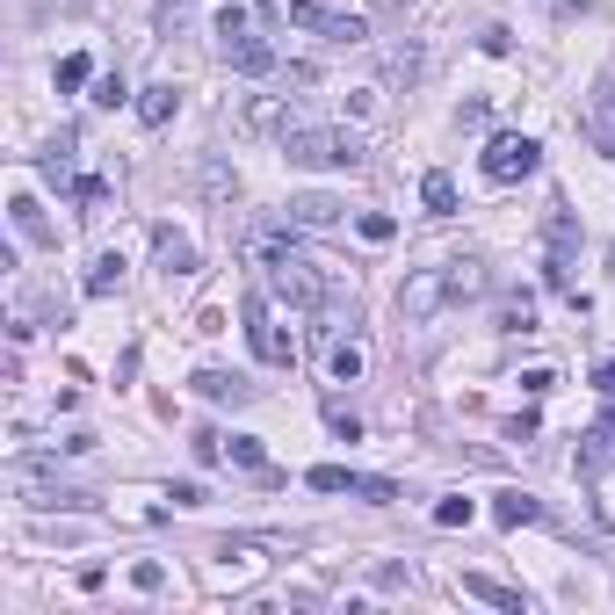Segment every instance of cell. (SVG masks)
I'll return each mask as SVG.
<instances>
[{
	"label": "cell",
	"mask_w": 615,
	"mask_h": 615,
	"mask_svg": "<svg viewBox=\"0 0 615 615\" xmlns=\"http://www.w3.org/2000/svg\"><path fill=\"white\" fill-rule=\"evenodd\" d=\"M283 160L290 167H362V138L355 131H312V123H290V131H283Z\"/></svg>",
	"instance_id": "1"
},
{
	"label": "cell",
	"mask_w": 615,
	"mask_h": 615,
	"mask_svg": "<svg viewBox=\"0 0 615 615\" xmlns=\"http://www.w3.org/2000/svg\"><path fill=\"white\" fill-rule=\"evenodd\" d=\"M478 167H485V181H500V189H507V181H529L543 167V145L521 138V131H500V138L478 152Z\"/></svg>",
	"instance_id": "2"
},
{
	"label": "cell",
	"mask_w": 615,
	"mask_h": 615,
	"mask_svg": "<svg viewBox=\"0 0 615 615\" xmlns=\"http://www.w3.org/2000/svg\"><path fill=\"white\" fill-rule=\"evenodd\" d=\"M290 22L319 29V37H333V44H362L369 37V22L348 8V0H290Z\"/></svg>",
	"instance_id": "3"
},
{
	"label": "cell",
	"mask_w": 615,
	"mask_h": 615,
	"mask_svg": "<svg viewBox=\"0 0 615 615\" xmlns=\"http://www.w3.org/2000/svg\"><path fill=\"white\" fill-rule=\"evenodd\" d=\"M268 290L283 297V304H297V312H319V304L333 297V283H326V275H319L312 261H304V254L275 261V268H268Z\"/></svg>",
	"instance_id": "4"
},
{
	"label": "cell",
	"mask_w": 615,
	"mask_h": 615,
	"mask_svg": "<svg viewBox=\"0 0 615 615\" xmlns=\"http://www.w3.org/2000/svg\"><path fill=\"white\" fill-rule=\"evenodd\" d=\"M449 297H456L449 268H420V275H406V290H398V319H406V326H420V319H435Z\"/></svg>",
	"instance_id": "5"
},
{
	"label": "cell",
	"mask_w": 615,
	"mask_h": 615,
	"mask_svg": "<svg viewBox=\"0 0 615 615\" xmlns=\"http://www.w3.org/2000/svg\"><path fill=\"white\" fill-rule=\"evenodd\" d=\"M246 341H254V355L268 362V369H290L297 362V348H290V333L268 319V304L261 297H246Z\"/></svg>",
	"instance_id": "6"
},
{
	"label": "cell",
	"mask_w": 615,
	"mask_h": 615,
	"mask_svg": "<svg viewBox=\"0 0 615 615\" xmlns=\"http://www.w3.org/2000/svg\"><path fill=\"white\" fill-rule=\"evenodd\" d=\"M239 254H246V261H254V268L268 275L275 261H290V254H297V239H290V225H254V232L239 239Z\"/></svg>",
	"instance_id": "7"
},
{
	"label": "cell",
	"mask_w": 615,
	"mask_h": 615,
	"mask_svg": "<svg viewBox=\"0 0 615 615\" xmlns=\"http://www.w3.org/2000/svg\"><path fill=\"white\" fill-rule=\"evenodd\" d=\"M579 471H615V398H608V413L587 427V435H579Z\"/></svg>",
	"instance_id": "8"
},
{
	"label": "cell",
	"mask_w": 615,
	"mask_h": 615,
	"mask_svg": "<svg viewBox=\"0 0 615 615\" xmlns=\"http://www.w3.org/2000/svg\"><path fill=\"white\" fill-rule=\"evenodd\" d=\"M218 58H225L232 73H254V80H261V73H275V51L254 37V29H246V37H218Z\"/></svg>",
	"instance_id": "9"
},
{
	"label": "cell",
	"mask_w": 615,
	"mask_h": 615,
	"mask_svg": "<svg viewBox=\"0 0 615 615\" xmlns=\"http://www.w3.org/2000/svg\"><path fill=\"white\" fill-rule=\"evenodd\" d=\"M464 594H471V601H492V608H507V615L529 608V594H521V587H507V579H485V572H464Z\"/></svg>",
	"instance_id": "10"
},
{
	"label": "cell",
	"mask_w": 615,
	"mask_h": 615,
	"mask_svg": "<svg viewBox=\"0 0 615 615\" xmlns=\"http://www.w3.org/2000/svg\"><path fill=\"white\" fill-rule=\"evenodd\" d=\"M174 109H181V87H174V80H152L145 95H138V123H145V131H160Z\"/></svg>",
	"instance_id": "11"
},
{
	"label": "cell",
	"mask_w": 615,
	"mask_h": 615,
	"mask_svg": "<svg viewBox=\"0 0 615 615\" xmlns=\"http://www.w3.org/2000/svg\"><path fill=\"white\" fill-rule=\"evenodd\" d=\"M152 254H160V268H167V275H189V268H196V246L181 239L174 225H160V232H152Z\"/></svg>",
	"instance_id": "12"
},
{
	"label": "cell",
	"mask_w": 615,
	"mask_h": 615,
	"mask_svg": "<svg viewBox=\"0 0 615 615\" xmlns=\"http://www.w3.org/2000/svg\"><path fill=\"white\" fill-rule=\"evenodd\" d=\"M492 521H500V529H529V521H543V500H529V492H500V500H492Z\"/></svg>",
	"instance_id": "13"
},
{
	"label": "cell",
	"mask_w": 615,
	"mask_h": 615,
	"mask_svg": "<svg viewBox=\"0 0 615 615\" xmlns=\"http://www.w3.org/2000/svg\"><path fill=\"white\" fill-rule=\"evenodd\" d=\"M492 326H500V333H536V297H529V290L500 297V312H492Z\"/></svg>",
	"instance_id": "14"
},
{
	"label": "cell",
	"mask_w": 615,
	"mask_h": 615,
	"mask_svg": "<svg viewBox=\"0 0 615 615\" xmlns=\"http://www.w3.org/2000/svg\"><path fill=\"white\" fill-rule=\"evenodd\" d=\"M87 297H116L123 290V254H95V268H87Z\"/></svg>",
	"instance_id": "15"
},
{
	"label": "cell",
	"mask_w": 615,
	"mask_h": 615,
	"mask_svg": "<svg viewBox=\"0 0 615 615\" xmlns=\"http://www.w3.org/2000/svg\"><path fill=\"white\" fill-rule=\"evenodd\" d=\"M37 174L51 181V189H66V181H73V131H58V145L37 160Z\"/></svg>",
	"instance_id": "16"
},
{
	"label": "cell",
	"mask_w": 615,
	"mask_h": 615,
	"mask_svg": "<svg viewBox=\"0 0 615 615\" xmlns=\"http://www.w3.org/2000/svg\"><path fill=\"white\" fill-rule=\"evenodd\" d=\"M8 218H15V232H22V239H37V246L51 239V225H44V203H37V196H15V203H8Z\"/></svg>",
	"instance_id": "17"
},
{
	"label": "cell",
	"mask_w": 615,
	"mask_h": 615,
	"mask_svg": "<svg viewBox=\"0 0 615 615\" xmlns=\"http://www.w3.org/2000/svg\"><path fill=\"white\" fill-rule=\"evenodd\" d=\"M420 203H427V218H456V181L449 174H427L420 181Z\"/></svg>",
	"instance_id": "18"
},
{
	"label": "cell",
	"mask_w": 615,
	"mask_h": 615,
	"mask_svg": "<svg viewBox=\"0 0 615 615\" xmlns=\"http://www.w3.org/2000/svg\"><path fill=\"white\" fill-rule=\"evenodd\" d=\"M290 225H341V203H333V196H297Z\"/></svg>",
	"instance_id": "19"
},
{
	"label": "cell",
	"mask_w": 615,
	"mask_h": 615,
	"mask_svg": "<svg viewBox=\"0 0 615 615\" xmlns=\"http://www.w3.org/2000/svg\"><path fill=\"white\" fill-rule=\"evenodd\" d=\"M203 398H218V406H225V398H232V406H239V398H246V384L239 377H225V369H196V377H189Z\"/></svg>",
	"instance_id": "20"
},
{
	"label": "cell",
	"mask_w": 615,
	"mask_h": 615,
	"mask_svg": "<svg viewBox=\"0 0 615 615\" xmlns=\"http://www.w3.org/2000/svg\"><path fill=\"white\" fill-rule=\"evenodd\" d=\"M326 369H333V384H355V377H362V348H355V341H333Z\"/></svg>",
	"instance_id": "21"
},
{
	"label": "cell",
	"mask_w": 615,
	"mask_h": 615,
	"mask_svg": "<svg viewBox=\"0 0 615 615\" xmlns=\"http://www.w3.org/2000/svg\"><path fill=\"white\" fill-rule=\"evenodd\" d=\"M225 456H232L239 471H268V449H261L254 435H232V442H225Z\"/></svg>",
	"instance_id": "22"
},
{
	"label": "cell",
	"mask_w": 615,
	"mask_h": 615,
	"mask_svg": "<svg viewBox=\"0 0 615 615\" xmlns=\"http://www.w3.org/2000/svg\"><path fill=\"white\" fill-rule=\"evenodd\" d=\"M348 464H312V471H304V485H312V492H348Z\"/></svg>",
	"instance_id": "23"
},
{
	"label": "cell",
	"mask_w": 615,
	"mask_h": 615,
	"mask_svg": "<svg viewBox=\"0 0 615 615\" xmlns=\"http://www.w3.org/2000/svg\"><path fill=\"white\" fill-rule=\"evenodd\" d=\"M355 232H362L369 246H384V239H398V218H384V210H362V218H355Z\"/></svg>",
	"instance_id": "24"
},
{
	"label": "cell",
	"mask_w": 615,
	"mask_h": 615,
	"mask_svg": "<svg viewBox=\"0 0 615 615\" xmlns=\"http://www.w3.org/2000/svg\"><path fill=\"white\" fill-rule=\"evenodd\" d=\"M449 283H456V297H478L485 290V268L478 261H449Z\"/></svg>",
	"instance_id": "25"
},
{
	"label": "cell",
	"mask_w": 615,
	"mask_h": 615,
	"mask_svg": "<svg viewBox=\"0 0 615 615\" xmlns=\"http://www.w3.org/2000/svg\"><path fill=\"white\" fill-rule=\"evenodd\" d=\"M131 587H138V594H160V587H167V565H160V558H138V565H131Z\"/></svg>",
	"instance_id": "26"
},
{
	"label": "cell",
	"mask_w": 615,
	"mask_h": 615,
	"mask_svg": "<svg viewBox=\"0 0 615 615\" xmlns=\"http://www.w3.org/2000/svg\"><path fill=\"white\" fill-rule=\"evenodd\" d=\"M73 87H87V51L58 58V95H73Z\"/></svg>",
	"instance_id": "27"
},
{
	"label": "cell",
	"mask_w": 615,
	"mask_h": 615,
	"mask_svg": "<svg viewBox=\"0 0 615 615\" xmlns=\"http://www.w3.org/2000/svg\"><path fill=\"white\" fill-rule=\"evenodd\" d=\"M203 196H210V203H232V196H239V174L210 167V174H203Z\"/></svg>",
	"instance_id": "28"
},
{
	"label": "cell",
	"mask_w": 615,
	"mask_h": 615,
	"mask_svg": "<svg viewBox=\"0 0 615 615\" xmlns=\"http://www.w3.org/2000/svg\"><path fill=\"white\" fill-rule=\"evenodd\" d=\"M471 514H478L471 500H442L435 507V529H471Z\"/></svg>",
	"instance_id": "29"
},
{
	"label": "cell",
	"mask_w": 615,
	"mask_h": 615,
	"mask_svg": "<svg viewBox=\"0 0 615 615\" xmlns=\"http://www.w3.org/2000/svg\"><path fill=\"white\" fill-rule=\"evenodd\" d=\"M326 420H333V435H341V442H362V420H355V413H348V406H333V413H326Z\"/></svg>",
	"instance_id": "30"
},
{
	"label": "cell",
	"mask_w": 615,
	"mask_h": 615,
	"mask_svg": "<svg viewBox=\"0 0 615 615\" xmlns=\"http://www.w3.org/2000/svg\"><path fill=\"white\" fill-rule=\"evenodd\" d=\"M189 449H196V464H225V435H196Z\"/></svg>",
	"instance_id": "31"
},
{
	"label": "cell",
	"mask_w": 615,
	"mask_h": 615,
	"mask_svg": "<svg viewBox=\"0 0 615 615\" xmlns=\"http://www.w3.org/2000/svg\"><path fill=\"white\" fill-rule=\"evenodd\" d=\"M123 95H131V87H123V73H109V80H102V87H95V102H102V109H116V102H123Z\"/></svg>",
	"instance_id": "32"
},
{
	"label": "cell",
	"mask_w": 615,
	"mask_h": 615,
	"mask_svg": "<svg viewBox=\"0 0 615 615\" xmlns=\"http://www.w3.org/2000/svg\"><path fill=\"white\" fill-rule=\"evenodd\" d=\"M521 384H529V398H543V391H558V369H529Z\"/></svg>",
	"instance_id": "33"
},
{
	"label": "cell",
	"mask_w": 615,
	"mask_h": 615,
	"mask_svg": "<svg viewBox=\"0 0 615 615\" xmlns=\"http://www.w3.org/2000/svg\"><path fill=\"white\" fill-rule=\"evenodd\" d=\"M594 391H601V398H615V355H608V362L594 369Z\"/></svg>",
	"instance_id": "34"
},
{
	"label": "cell",
	"mask_w": 615,
	"mask_h": 615,
	"mask_svg": "<svg viewBox=\"0 0 615 615\" xmlns=\"http://www.w3.org/2000/svg\"><path fill=\"white\" fill-rule=\"evenodd\" d=\"M189 8H196V0H160V29H167V22H181Z\"/></svg>",
	"instance_id": "35"
},
{
	"label": "cell",
	"mask_w": 615,
	"mask_h": 615,
	"mask_svg": "<svg viewBox=\"0 0 615 615\" xmlns=\"http://www.w3.org/2000/svg\"><path fill=\"white\" fill-rule=\"evenodd\" d=\"M601 109H608V116H615V73H608V80H601Z\"/></svg>",
	"instance_id": "36"
},
{
	"label": "cell",
	"mask_w": 615,
	"mask_h": 615,
	"mask_svg": "<svg viewBox=\"0 0 615 615\" xmlns=\"http://www.w3.org/2000/svg\"><path fill=\"white\" fill-rule=\"evenodd\" d=\"M391 8H406V0H391Z\"/></svg>",
	"instance_id": "37"
}]
</instances>
